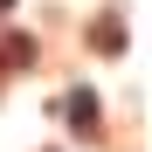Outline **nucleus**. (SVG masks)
<instances>
[{"label":"nucleus","mask_w":152,"mask_h":152,"mask_svg":"<svg viewBox=\"0 0 152 152\" xmlns=\"http://www.w3.org/2000/svg\"><path fill=\"white\" fill-rule=\"evenodd\" d=\"M69 124H76V132H90V124H97V97H90V90L69 97Z\"/></svg>","instance_id":"obj_1"},{"label":"nucleus","mask_w":152,"mask_h":152,"mask_svg":"<svg viewBox=\"0 0 152 152\" xmlns=\"http://www.w3.org/2000/svg\"><path fill=\"white\" fill-rule=\"evenodd\" d=\"M0 7H14V0H0Z\"/></svg>","instance_id":"obj_2"}]
</instances>
